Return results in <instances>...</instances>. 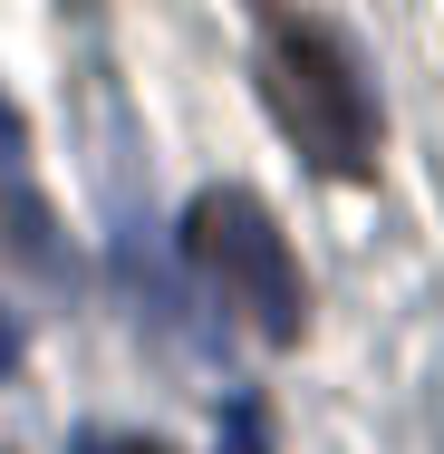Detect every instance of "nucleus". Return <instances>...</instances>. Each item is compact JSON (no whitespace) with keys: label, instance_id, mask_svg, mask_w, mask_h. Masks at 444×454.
<instances>
[{"label":"nucleus","instance_id":"5","mask_svg":"<svg viewBox=\"0 0 444 454\" xmlns=\"http://www.w3.org/2000/svg\"><path fill=\"white\" fill-rule=\"evenodd\" d=\"M0 155H19V116L10 106H0Z\"/></svg>","mask_w":444,"mask_h":454},{"label":"nucleus","instance_id":"3","mask_svg":"<svg viewBox=\"0 0 444 454\" xmlns=\"http://www.w3.org/2000/svg\"><path fill=\"white\" fill-rule=\"evenodd\" d=\"M222 454H270V426H261V406H252V396H232V406H222Z\"/></svg>","mask_w":444,"mask_h":454},{"label":"nucleus","instance_id":"6","mask_svg":"<svg viewBox=\"0 0 444 454\" xmlns=\"http://www.w3.org/2000/svg\"><path fill=\"white\" fill-rule=\"evenodd\" d=\"M10 358H19V339H10V319H0V377H10Z\"/></svg>","mask_w":444,"mask_h":454},{"label":"nucleus","instance_id":"2","mask_svg":"<svg viewBox=\"0 0 444 454\" xmlns=\"http://www.w3.org/2000/svg\"><path fill=\"white\" fill-rule=\"evenodd\" d=\"M183 252H193L203 271L252 309L261 339H300V329H309V280H300L290 242H280V223H270L252 193H232V184L203 193V203L183 213Z\"/></svg>","mask_w":444,"mask_h":454},{"label":"nucleus","instance_id":"4","mask_svg":"<svg viewBox=\"0 0 444 454\" xmlns=\"http://www.w3.org/2000/svg\"><path fill=\"white\" fill-rule=\"evenodd\" d=\"M78 454H165V445H106V435H88Z\"/></svg>","mask_w":444,"mask_h":454},{"label":"nucleus","instance_id":"1","mask_svg":"<svg viewBox=\"0 0 444 454\" xmlns=\"http://www.w3.org/2000/svg\"><path fill=\"white\" fill-rule=\"evenodd\" d=\"M252 68H261V97L280 116V136L319 175H367L377 165V97H367V78H357L339 29L280 10V20H261V59Z\"/></svg>","mask_w":444,"mask_h":454}]
</instances>
